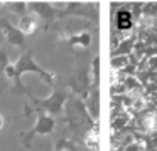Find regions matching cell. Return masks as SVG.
<instances>
[{
  "label": "cell",
  "mask_w": 157,
  "mask_h": 151,
  "mask_svg": "<svg viewBox=\"0 0 157 151\" xmlns=\"http://www.w3.org/2000/svg\"><path fill=\"white\" fill-rule=\"evenodd\" d=\"M73 49H88L91 45V34L88 30H81V32L71 34L69 37H66Z\"/></svg>",
  "instance_id": "8"
},
{
  "label": "cell",
  "mask_w": 157,
  "mask_h": 151,
  "mask_svg": "<svg viewBox=\"0 0 157 151\" xmlns=\"http://www.w3.org/2000/svg\"><path fill=\"white\" fill-rule=\"evenodd\" d=\"M4 7L9 9L12 13L19 15V19H22V17L31 13V10H29V2H5Z\"/></svg>",
  "instance_id": "10"
},
{
  "label": "cell",
  "mask_w": 157,
  "mask_h": 151,
  "mask_svg": "<svg viewBox=\"0 0 157 151\" xmlns=\"http://www.w3.org/2000/svg\"><path fill=\"white\" fill-rule=\"evenodd\" d=\"M155 113H157V111H155Z\"/></svg>",
  "instance_id": "20"
},
{
  "label": "cell",
  "mask_w": 157,
  "mask_h": 151,
  "mask_svg": "<svg viewBox=\"0 0 157 151\" xmlns=\"http://www.w3.org/2000/svg\"><path fill=\"white\" fill-rule=\"evenodd\" d=\"M128 60H130V57L128 56H113L112 57V69L113 70H120V69H123V67L128 64Z\"/></svg>",
  "instance_id": "14"
},
{
  "label": "cell",
  "mask_w": 157,
  "mask_h": 151,
  "mask_svg": "<svg viewBox=\"0 0 157 151\" xmlns=\"http://www.w3.org/2000/svg\"><path fill=\"white\" fill-rule=\"evenodd\" d=\"M59 17H85L91 19V9L90 5L81 2H66L59 12Z\"/></svg>",
  "instance_id": "6"
},
{
  "label": "cell",
  "mask_w": 157,
  "mask_h": 151,
  "mask_svg": "<svg viewBox=\"0 0 157 151\" xmlns=\"http://www.w3.org/2000/svg\"><path fill=\"white\" fill-rule=\"evenodd\" d=\"M17 27H19V30H21L25 37L32 35V34L37 30V20H36V17L32 15V13H29V15L19 19V25Z\"/></svg>",
  "instance_id": "9"
},
{
  "label": "cell",
  "mask_w": 157,
  "mask_h": 151,
  "mask_svg": "<svg viewBox=\"0 0 157 151\" xmlns=\"http://www.w3.org/2000/svg\"><path fill=\"white\" fill-rule=\"evenodd\" d=\"M115 25L117 30H120V32H130L135 25L133 12L130 9H118L115 13Z\"/></svg>",
  "instance_id": "7"
},
{
  "label": "cell",
  "mask_w": 157,
  "mask_h": 151,
  "mask_svg": "<svg viewBox=\"0 0 157 151\" xmlns=\"http://www.w3.org/2000/svg\"><path fill=\"white\" fill-rule=\"evenodd\" d=\"M54 128H56L54 117L46 114V113H42V111H37V121H36L34 128H32L31 131H27V133L24 134V138H22L24 146L31 148V143L36 136H39V134H41V136H48V134H51L52 131H54Z\"/></svg>",
  "instance_id": "2"
},
{
  "label": "cell",
  "mask_w": 157,
  "mask_h": 151,
  "mask_svg": "<svg viewBox=\"0 0 157 151\" xmlns=\"http://www.w3.org/2000/svg\"><path fill=\"white\" fill-rule=\"evenodd\" d=\"M147 64L150 66V69L155 70L157 69V56H150L149 59H147Z\"/></svg>",
  "instance_id": "18"
},
{
  "label": "cell",
  "mask_w": 157,
  "mask_h": 151,
  "mask_svg": "<svg viewBox=\"0 0 157 151\" xmlns=\"http://www.w3.org/2000/svg\"><path fill=\"white\" fill-rule=\"evenodd\" d=\"M145 107V101H144L142 96H139L137 99L132 101V111H142Z\"/></svg>",
  "instance_id": "16"
},
{
  "label": "cell",
  "mask_w": 157,
  "mask_h": 151,
  "mask_svg": "<svg viewBox=\"0 0 157 151\" xmlns=\"http://www.w3.org/2000/svg\"><path fill=\"white\" fill-rule=\"evenodd\" d=\"M29 10H32L46 22H52L59 17V9H56L54 3L49 2H29Z\"/></svg>",
  "instance_id": "5"
},
{
  "label": "cell",
  "mask_w": 157,
  "mask_h": 151,
  "mask_svg": "<svg viewBox=\"0 0 157 151\" xmlns=\"http://www.w3.org/2000/svg\"><path fill=\"white\" fill-rule=\"evenodd\" d=\"M4 126H5V117L0 114V129H4Z\"/></svg>",
  "instance_id": "19"
},
{
  "label": "cell",
  "mask_w": 157,
  "mask_h": 151,
  "mask_svg": "<svg viewBox=\"0 0 157 151\" xmlns=\"http://www.w3.org/2000/svg\"><path fill=\"white\" fill-rule=\"evenodd\" d=\"M140 126L145 133H155L157 131V113H147L144 114Z\"/></svg>",
  "instance_id": "11"
},
{
  "label": "cell",
  "mask_w": 157,
  "mask_h": 151,
  "mask_svg": "<svg viewBox=\"0 0 157 151\" xmlns=\"http://www.w3.org/2000/svg\"><path fill=\"white\" fill-rule=\"evenodd\" d=\"M56 151H76L75 146H73L71 141L68 139H59L58 144H56Z\"/></svg>",
  "instance_id": "15"
},
{
  "label": "cell",
  "mask_w": 157,
  "mask_h": 151,
  "mask_svg": "<svg viewBox=\"0 0 157 151\" xmlns=\"http://www.w3.org/2000/svg\"><path fill=\"white\" fill-rule=\"evenodd\" d=\"M4 72H5V76H7V79L15 81L19 86H21V81H19V79H21V76H22V74H25V72H36L37 76H41L48 84H54L56 82V76H54V74L49 72V70H44L34 60V54H32L31 49L24 50L22 56L19 57L14 64H9V66L5 67Z\"/></svg>",
  "instance_id": "1"
},
{
  "label": "cell",
  "mask_w": 157,
  "mask_h": 151,
  "mask_svg": "<svg viewBox=\"0 0 157 151\" xmlns=\"http://www.w3.org/2000/svg\"><path fill=\"white\" fill-rule=\"evenodd\" d=\"M86 146H88L90 151H98V133L96 129H91L88 134H86Z\"/></svg>",
  "instance_id": "13"
},
{
  "label": "cell",
  "mask_w": 157,
  "mask_h": 151,
  "mask_svg": "<svg viewBox=\"0 0 157 151\" xmlns=\"http://www.w3.org/2000/svg\"><path fill=\"white\" fill-rule=\"evenodd\" d=\"M7 66H9V54L4 49H0V70H5Z\"/></svg>",
  "instance_id": "17"
},
{
  "label": "cell",
  "mask_w": 157,
  "mask_h": 151,
  "mask_svg": "<svg viewBox=\"0 0 157 151\" xmlns=\"http://www.w3.org/2000/svg\"><path fill=\"white\" fill-rule=\"evenodd\" d=\"M68 99V94L63 92V91H54L49 97L46 99H34V104L37 106V111H42V113L49 114V116H58V114L63 113V107H64V102Z\"/></svg>",
  "instance_id": "3"
},
{
  "label": "cell",
  "mask_w": 157,
  "mask_h": 151,
  "mask_svg": "<svg viewBox=\"0 0 157 151\" xmlns=\"http://www.w3.org/2000/svg\"><path fill=\"white\" fill-rule=\"evenodd\" d=\"M0 30L4 34L5 40L14 47H24L25 45V35L19 30V27L12 25L7 19H0Z\"/></svg>",
  "instance_id": "4"
},
{
  "label": "cell",
  "mask_w": 157,
  "mask_h": 151,
  "mask_svg": "<svg viewBox=\"0 0 157 151\" xmlns=\"http://www.w3.org/2000/svg\"><path fill=\"white\" fill-rule=\"evenodd\" d=\"M133 44H135V37H125V39L117 45L115 56H128L133 50Z\"/></svg>",
  "instance_id": "12"
}]
</instances>
